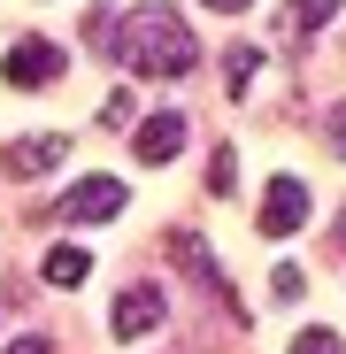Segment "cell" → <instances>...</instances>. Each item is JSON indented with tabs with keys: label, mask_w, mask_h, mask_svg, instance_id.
Returning a JSON list of instances; mask_svg holds the SVG:
<instances>
[{
	"label": "cell",
	"mask_w": 346,
	"mask_h": 354,
	"mask_svg": "<svg viewBox=\"0 0 346 354\" xmlns=\"http://www.w3.org/2000/svg\"><path fill=\"white\" fill-rule=\"evenodd\" d=\"M185 131H193V124H185V108H154L146 124H139L131 147H139V162H169V154L185 147Z\"/></svg>",
	"instance_id": "52a82bcc"
},
{
	"label": "cell",
	"mask_w": 346,
	"mask_h": 354,
	"mask_svg": "<svg viewBox=\"0 0 346 354\" xmlns=\"http://www.w3.org/2000/svg\"><path fill=\"white\" fill-rule=\"evenodd\" d=\"M124 177H108V169H93V177H77V185L62 193V216L70 223H108V216H124Z\"/></svg>",
	"instance_id": "277c9868"
},
{
	"label": "cell",
	"mask_w": 346,
	"mask_h": 354,
	"mask_svg": "<svg viewBox=\"0 0 346 354\" xmlns=\"http://www.w3.org/2000/svg\"><path fill=\"white\" fill-rule=\"evenodd\" d=\"M223 70H231V77H223V85H231V100H247V93H254V77H262V46H231V62H223Z\"/></svg>",
	"instance_id": "8fae6325"
},
{
	"label": "cell",
	"mask_w": 346,
	"mask_h": 354,
	"mask_svg": "<svg viewBox=\"0 0 346 354\" xmlns=\"http://www.w3.org/2000/svg\"><path fill=\"white\" fill-rule=\"evenodd\" d=\"M162 316H169L162 285H154V277H139V285H124V292H115V308H108V331L131 346V339H146V331H154Z\"/></svg>",
	"instance_id": "3957f363"
},
{
	"label": "cell",
	"mask_w": 346,
	"mask_h": 354,
	"mask_svg": "<svg viewBox=\"0 0 346 354\" xmlns=\"http://www.w3.org/2000/svg\"><path fill=\"white\" fill-rule=\"evenodd\" d=\"M54 162H70V131H31V139H16L8 154H0L8 177H39V169H54Z\"/></svg>",
	"instance_id": "8992f818"
},
{
	"label": "cell",
	"mask_w": 346,
	"mask_h": 354,
	"mask_svg": "<svg viewBox=\"0 0 346 354\" xmlns=\"http://www.w3.org/2000/svg\"><path fill=\"white\" fill-rule=\"evenodd\" d=\"M323 147L346 162V108H331V115H323Z\"/></svg>",
	"instance_id": "9a60e30c"
},
{
	"label": "cell",
	"mask_w": 346,
	"mask_h": 354,
	"mask_svg": "<svg viewBox=\"0 0 346 354\" xmlns=\"http://www.w3.org/2000/svg\"><path fill=\"white\" fill-rule=\"evenodd\" d=\"M8 354H54V346H46V339H16Z\"/></svg>",
	"instance_id": "2e32d148"
},
{
	"label": "cell",
	"mask_w": 346,
	"mask_h": 354,
	"mask_svg": "<svg viewBox=\"0 0 346 354\" xmlns=\"http://www.w3.org/2000/svg\"><path fill=\"white\" fill-rule=\"evenodd\" d=\"M231 185H239V154L215 147V154H208V193H231Z\"/></svg>",
	"instance_id": "4fadbf2b"
},
{
	"label": "cell",
	"mask_w": 346,
	"mask_h": 354,
	"mask_svg": "<svg viewBox=\"0 0 346 354\" xmlns=\"http://www.w3.org/2000/svg\"><path fill=\"white\" fill-rule=\"evenodd\" d=\"M39 277H46V285H62V292H77V285L93 277V254L62 239V247H46V262H39Z\"/></svg>",
	"instance_id": "9c48e42d"
},
{
	"label": "cell",
	"mask_w": 346,
	"mask_h": 354,
	"mask_svg": "<svg viewBox=\"0 0 346 354\" xmlns=\"http://www.w3.org/2000/svg\"><path fill=\"white\" fill-rule=\"evenodd\" d=\"M169 254H177V262H185V270H193V277L215 292V301H223L231 316H239V292L223 285V270H215V254H208V239H200V231H177V239H169Z\"/></svg>",
	"instance_id": "ba28073f"
},
{
	"label": "cell",
	"mask_w": 346,
	"mask_h": 354,
	"mask_svg": "<svg viewBox=\"0 0 346 354\" xmlns=\"http://www.w3.org/2000/svg\"><path fill=\"white\" fill-rule=\"evenodd\" d=\"M62 70H70V54L54 46V39H39V31H31V39H16L8 54H0V77H8L16 93H46Z\"/></svg>",
	"instance_id": "7a4b0ae2"
},
{
	"label": "cell",
	"mask_w": 346,
	"mask_h": 354,
	"mask_svg": "<svg viewBox=\"0 0 346 354\" xmlns=\"http://www.w3.org/2000/svg\"><path fill=\"white\" fill-rule=\"evenodd\" d=\"M293 354H346V346H338V331L308 324V331H293Z\"/></svg>",
	"instance_id": "5bb4252c"
},
{
	"label": "cell",
	"mask_w": 346,
	"mask_h": 354,
	"mask_svg": "<svg viewBox=\"0 0 346 354\" xmlns=\"http://www.w3.org/2000/svg\"><path fill=\"white\" fill-rule=\"evenodd\" d=\"M254 223H262V239H293V231L308 223V185H300V177H269Z\"/></svg>",
	"instance_id": "5b68a950"
},
{
	"label": "cell",
	"mask_w": 346,
	"mask_h": 354,
	"mask_svg": "<svg viewBox=\"0 0 346 354\" xmlns=\"http://www.w3.org/2000/svg\"><path fill=\"white\" fill-rule=\"evenodd\" d=\"M331 8H338V0H293V8H277V31L285 39H316L331 24Z\"/></svg>",
	"instance_id": "30bf717a"
},
{
	"label": "cell",
	"mask_w": 346,
	"mask_h": 354,
	"mask_svg": "<svg viewBox=\"0 0 346 354\" xmlns=\"http://www.w3.org/2000/svg\"><path fill=\"white\" fill-rule=\"evenodd\" d=\"M93 39L108 46L115 70H139V77H185L200 62V39L177 8H131V16H93Z\"/></svg>",
	"instance_id": "6da1fadb"
},
{
	"label": "cell",
	"mask_w": 346,
	"mask_h": 354,
	"mask_svg": "<svg viewBox=\"0 0 346 354\" xmlns=\"http://www.w3.org/2000/svg\"><path fill=\"white\" fill-rule=\"evenodd\" d=\"M100 124H108V131H124V124H139V93H131V85H115V93L100 100Z\"/></svg>",
	"instance_id": "7c38bea8"
}]
</instances>
